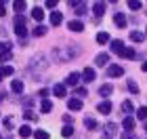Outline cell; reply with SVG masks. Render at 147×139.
I'll use <instances>...</instances> for the list:
<instances>
[{"label":"cell","mask_w":147,"mask_h":139,"mask_svg":"<svg viewBox=\"0 0 147 139\" xmlns=\"http://www.w3.org/2000/svg\"><path fill=\"white\" fill-rule=\"evenodd\" d=\"M15 34H17L19 38H23L25 34H28V28H25V17H21V15L15 17Z\"/></svg>","instance_id":"6da1fadb"},{"label":"cell","mask_w":147,"mask_h":139,"mask_svg":"<svg viewBox=\"0 0 147 139\" xmlns=\"http://www.w3.org/2000/svg\"><path fill=\"white\" fill-rule=\"evenodd\" d=\"M107 76H111V78L124 76V68H122V65H109V68H107Z\"/></svg>","instance_id":"7a4b0ae2"},{"label":"cell","mask_w":147,"mask_h":139,"mask_svg":"<svg viewBox=\"0 0 147 139\" xmlns=\"http://www.w3.org/2000/svg\"><path fill=\"white\" fill-rule=\"evenodd\" d=\"M82 78H84V82H92V80L97 78V74H95V70H92V68H84Z\"/></svg>","instance_id":"3957f363"},{"label":"cell","mask_w":147,"mask_h":139,"mask_svg":"<svg viewBox=\"0 0 147 139\" xmlns=\"http://www.w3.org/2000/svg\"><path fill=\"white\" fill-rule=\"evenodd\" d=\"M67 108H69L71 112H78V110H82V101H80L78 97H71L69 101H67Z\"/></svg>","instance_id":"277c9868"},{"label":"cell","mask_w":147,"mask_h":139,"mask_svg":"<svg viewBox=\"0 0 147 139\" xmlns=\"http://www.w3.org/2000/svg\"><path fill=\"white\" fill-rule=\"evenodd\" d=\"M126 21H128V19L124 17V13H116V15H113V23H116L118 28H126Z\"/></svg>","instance_id":"5b68a950"},{"label":"cell","mask_w":147,"mask_h":139,"mask_svg":"<svg viewBox=\"0 0 147 139\" xmlns=\"http://www.w3.org/2000/svg\"><path fill=\"white\" fill-rule=\"evenodd\" d=\"M67 28H69L71 32H82V30H84V23L78 21V19H71V21L67 23Z\"/></svg>","instance_id":"8992f818"},{"label":"cell","mask_w":147,"mask_h":139,"mask_svg":"<svg viewBox=\"0 0 147 139\" xmlns=\"http://www.w3.org/2000/svg\"><path fill=\"white\" fill-rule=\"evenodd\" d=\"M109 40H111L109 32H99V34H97V42H99V44H107Z\"/></svg>","instance_id":"52a82bcc"},{"label":"cell","mask_w":147,"mask_h":139,"mask_svg":"<svg viewBox=\"0 0 147 139\" xmlns=\"http://www.w3.org/2000/svg\"><path fill=\"white\" fill-rule=\"evenodd\" d=\"M61 21H63V15H61L59 11H53V13H51V23H53V25H59Z\"/></svg>","instance_id":"ba28073f"},{"label":"cell","mask_w":147,"mask_h":139,"mask_svg":"<svg viewBox=\"0 0 147 139\" xmlns=\"http://www.w3.org/2000/svg\"><path fill=\"white\" fill-rule=\"evenodd\" d=\"M92 13H95L97 17H101L103 13H105V4L103 2H95V4H92Z\"/></svg>","instance_id":"9c48e42d"},{"label":"cell","mask_w":147,"mask_h":139,"mask_svg":"<svg viewBox=\"0 0 147 139\" xmlns=\"http://www.w3.org/2000/svg\"><path fill=\"white\" fill-rule=\"evenodd\" d=\"M78 80H80V74H76V72H74V74H69V76H67L65 84H67V87H76V84H78Z\"/></svg>","instance_id":"30bf717a"},{"label":"cell","mask_w":147,"mask_h":139,"mask_svg":"<svg viewBox=\"0 0 147 139\" xmlns=\"http://www.w3.org/2000/svg\"><path fill=\"white\" fill-rule=\"evenodd\" d=\"M111 93H113V87H111V84H103V87L99 89V95H101V97H109Z\"/></svg>","instance_id":"8fae6325"},{"label":"cell","mask_w":147,"mask_h":139,"mask_svg":"<svg viewBox=\"0 0 147 139\" xmlns=\"http://www.w3.org/2000/svg\"><path fill=\"white\" fill-rule=\"evenodd\" d=\"M11 89H13V93H23L25 84H23L21 80H13V82H11Z\"/></svg>","instance_id":"7c38bea8"},{"label":"cell","mask_w":147,"mask_h":139,"mask_svg":"<svg viewBox=\"0 0 147 139\" xmlns=\"http://www.w3.org/2000/svg\"><path fill=\"white\" fill-rule=\"evenodd\" d=\"M111 51L122 55V51H124V42H122V40H113V42H111Z\"/></svg>","instance_id":"4fadbf2b"},{"label":"cell","mask_w":147,"mask_h":139,"mask_svg":"<svg viewBox=\"0 0 147 139\" xmlns=\"http://www.w3.org/2000/svg\"><path fill=\"white\" fill-rule=\"evenodd\" d=\"M107 59H109L107 53H99L97 59H95V63H97V65H105V63H107Z\"/></svg>","instance_id":"5bb4252c"},{"label":"cell","mask_w":147,"mask_h":139,"mask_svg":"<svg viewBox=\"0 0 147 139\" xmlns=\"http://www.w3.org/2000/svg\"><path fill=\"white\" fill-rule=\"evenodd\" d=\"M122 57H126V59H135V57H137V53H135V49H130V46H124Z\"/></svg>","instance_id":"9a60e30c"},{"label":"cell","mask_w":147,"mask_h":139,"mask_svg":"<svg viewBox=\"0 0 147 139\" xmlns=\"http://www.w3.org/2000/svg\"><path fill=\"white\" fill-rule=\"evenodd\" d=\"M97 110L101 112V114H109V112H111V103H109V101H103V103H99Z\"/></svg>","instance_id":"2e32d148"},{"label":"cell","mask_w":147,"mask_h":139,"mask_svg":"<svg viewBox=\"0 0 147 139\" xmlns=\"http://www.w3.org/2000/svg\"><path fill=\"white\" fill-rule=\"evenodd\" d=\"M130 40H132V42H143V40H145V34H143V32H132V34H130Z\"/></svg>","instance_id":"e0dca14e"},{"label":"cell","mask_w":147,"mask_h":139,"mask_svg":"<svg viewBox=\"0 0 147 139\" xmlns=\"http://www.w3.org/2000/svg\"><path fill=\"white\" fill-rule=\"evenodd\" d=\"M32 17H34L36 21H42V19H44V11L38 6V9H34V11H32Z\"/></svg>","instance_id":"ac0fdd59"},{"label":"cell","mask_w":147,"mask_h":139,"mask_svg":"<svg viewBox=\"0 0 147 139\" xmlns=\"http://www.w3.org/2000/svg\"><path fill=\"white\" fill-rule=\"evenodd\" d=\"M57 97H65V84H55V89H53Z\"/></svg>","instance_id":"d6986e66"},{"label":"cell","mask_w":147,"mask_h":139,"mask_svg":"<svg viewBox=\"0 0 147 139\" xmlns=\"http://www.w3.org/2000/svg\"><path fill=\"white\" fill-rule=\"evenodd\" d=\"M135 129V118H128L126 116L124 118V131H132Z\"/></svg>","instance_id":"ffe728a7"},{"label":"cell","mask_w":147,"mask_h":139,"mask_svg":"<svg viewBox=\"0 0 147 139\" xmlns=\"http://www.w3.org/2000/svg\"><path fill=\"white\" fill-rule=\"evenodd\" d=\"M51 110H53V103L49 101V99H44V101H42V105H40V112H44V114H49Z\"/></svg>","instance_id":"44dd1931"},{"label":"cell","mask_w":147,"mask_h":139,"mask_svg":"<svg viewBox=\"0 0 147 139\" xmlns=\"http://www.w3.org/2000/svg\"><path fill=\"white\" fill-rule=\"evenodd\" d=\"M84 124H86V129H88V131H95L99 127L97 120H92V118H84Z\"/></svg>","instance_id":"7402d4cb"},{"label":"cell","mask_w":147,"mask_h":139,"mask_svg":"<svg viewBox=\"0 0 147 139\" xmlns=\"http://www.w3.org/2000/svg\"><path fill=\"white\" fill-rule=\"evenodd\" d=\"M19 135H21V137L25 139V137H30V135H34V133H32V129L28 127V124H23V127L19 129Z\"/></svg>","instance_id":"603a6c76"},{"label":"cell","mask_w":147,"mask_h":139,"mask_svg":"<svg viewBox=\"0 0 147 139\" xmlns=\"http://www.w3.org/2000/svg\"><path fill=\"white\" fill-rule=\"evenodd\" d=\"M137 118H139V120H145V118H147V108H145V105H141V108L137 110Z\"/></svg>","instance_id":"cb8c5ba5"},{"label":"cell","mask_w":147,"mask_h":139,"mask_svg":"<svg viewBox=\"0 0 147 139\" xmlns=\"http://www.w3.org/2000/svg\"><path fill=\"white\" fill-rule=\"evenodd\" d=\"M13 6H15V11H17V13H21V11H23L28 4H25L23 0H15V2H13Z\"/></svg>","instance_id":"d4e9b609"},{"label":"cell","mask_w":147,"mask_h":139,"mask_svg":"<svg viewBox=\"0 0 147 139\" xmlns=\"http://www.w3.org/2000/svg\"><path fill=\"white\" fill-rule=\"evenodd\" d=\"M122 112H124V114L132 112V101H128V99H126V101H122Z\"/></svg>","instance_id":"484cf974"},{"label":"cell","mask_w":147,"mask_h":139,"mask_svg":"<svg viewBox=\"0 0 147 139\" xmlns=\"http://www.w3.org/2000/svg\"><path fill=\"white\" fill-rule=\"evenodd\" d=\"M13 72H15V70H13L11 65H2V68H0V74H2V76H11Z\"/></svg>","instance_id":"4316f807"},{"label":"cell","mask_w":147,"mask_h":139,"mask_svg":"<svg viewBox=\"0 0 147 139\" xmlns=\"http://www.w3.org/2000/svg\"><path fill=\"white\" fill-rule=\"evenodd\" d=\"M34 137H36V139H49V133H46V131H40V129H38V131H34Z\"/></svg>","instance_id":"83f0119b"},{"label":"cell","mask_w":147,"mask_h":139,"mask_svg":"<svg viewBox=\"0 0 147 139\" xmlns=\"http://www.w3.org/2000/svg\"><path fill=\"white\" fill-rule=\"evenodd\" d=\"M61 135H63V137H71V135H74V127H63V129H61Z\"/></svg>","instance_id":"f1b7e54d"},{"label":"cell","mask_w":147,"mask_h":139,"mask_svg":"<svg viewBox=\"0 0 147 139\" xmlns=\"http://www.w3.org/2000/svg\"><path fill=\"white\" fill-rule=\"evenodd\" d=\"M128 6L132 11H139V9H141V2H139V0H128Z\"/></svg>","instance_id":"f546056e"},{"label":"cell","mask_w":147,"mask_h":139,"mask_svg":"<svg viewBox=\"0 0 147 139\" xmlns=\"http://www.w3.org/2000/svg\"><path fill=\"white\" fill-rule=\"evenodd\" d=\"M46 34V28H44V25H38V28L34 30V36H44Z\"/></svg>","instance_id":"4dcf8cb0"},{"label":"cell","mask_w":147,"mask_h":139,"mask_svg":"<svg viewBox=\"0 0 147 139\" xmlns=\"http://www.w3.org/2000/svg\"><path fill=\"white\" fill-rule=\"evenodd\" d=\"M6 59H11V51H2L0 53V63H4Z\"/></svg>","instance_id":"1f68e13d"},{"label":"cell","mask_w":147,"mask_h":139,"mask_svg":"<svg viewBox=\"0 0 147 139\" xmlns=\"http://www.w3.org/2000/svg\"><path fill=\"white\" fill-rule=\"evenodd\" d=\"M128 91H130V93H139V87H137L132 80H128Z\"/></svg>","instance_id":"d6a6232c"},{"label":"cell","mask_w":147,"mask_h":139,"mask_svg":"<svg viewBox=\"0 0 147 139\" xmlns=\"http://www.w3.org/2000/svg\"><path fill=\"white\" fill-rule=\"evenodd\" d=\"M4 127H6V129H13V116L4 118Z\"/></svg>","instance_id":"836d02e7"},{"label":"cell","mask_w":147,"mask_h":139,"mask_svg":"<svg viewBox=\"0 0 147 139\" xmlns=\"http://www.w3.org/2000/svg\"><path fill=\"white\" fill-rule=\"evenodd\" d=\"M38 95H40V97H49V95H51V91H49V89H40V91H38Z\"/></svg>","instance_id":"e575fe53"},{"label":"cell","mask_w":147,"mask_h":139,"mask_svg":"<svg viewBox=\"0 0 147 139\" xmlns=\"http://www.w3.org/2000/svg\"><path fill=\"white\" fill-rule=\"evenodd\" d=\"M76 95H78V97H84V95H86V89H84V87L76 89Z\"/></svg>","instance_id":"d590c367"},{"label":"cell","mask_w":147,"mask_h":139,"mask_svg":"<svg viewBox=\"0 0 147 139\" xmlns=\"http://www.w3.org/2000/svg\"><path fill=\"white\" fill-rule=\"evenodd\" d=\"M25 118H28V120H36V114H34V112H25V114H23Z\"/></svg>","instance_id":"8d00e7d4"},{"label":"cell","mask_w":147,"mask_h":139,"mask_svg":"<svg viewBox=\"0 0 147 139\" xmlns=\"http://www.w3.org/2000/svg\"><path fill=\"white\" fill-rule=\"evenodd\" d=\"M113 131H116V124H113V122H109V124H107V133L111 135V133H113Z\"/></svg>","instance_id":"74e56055"},{"label":"cell","mask_w":147,"mask_h":139,"mask_svg":"<svg viewBox=\"0 0 147 139\" xmlns=\"http://www.w3.org/2000/svg\"><path fill=\"white\" fill-rule=\"evenodd\" d=\"M46 6H57V0H46Z\"/></svg>","instance_id":"f35d334b"},{"label":"cell","mask_w":147,"mask_h":139,"mask_svg":"<svg viewBox=\"0 0 147 139\" xmlns=\"http://www.w3.org/2000/svg\"><path fill=\"white\" fill-rule=\"evenodd\" d=\"M4 13H6V11H4V4L0 2V15H4Z\"/></svg>","instance_id":"ab89813d"},{"label":"cell","mask_w":147,"mask_h":139,"mask_svg":"<svg viewBox=\"0 0 147 139\" xmlns=\"http://www.w3.org/2000/svg\"><path fill=\"white\" fill-rule=\"evenodd\" d=\"M141 70H143V72H147V61H145V63L141 65Z\"/></svg>","instance_id":"60d3db41"},{"label":"cell","mask_w":147,"mask_h":139,"mask_svg":"<svg viewBox=\"0 0 147 139\" xmlns=\"http://www.w3.org/2000/svg\"><path fill=\"white\" fill-rule=\"evenodd\" d=\"M103 139H109V137H107V135H105V137H103Z\"/></svg>","instance_id":"b9f144b4"},{"label":"cell","mask_w":147,"mask_h":139,"mask_svg":"<svg viewBox=\"0 0 147 139\" xmlns=\"http://www.w3.org/2000/svg\"><path fill=\"white\" fill-rule=\"evenodd\" d=\"M0 80H2V74H0Z\"/></svg>","instance_id":"7bdbcfd3"},{"label":"cell","mask_w":147,"mask_h":139,"mask_svg":"<svg viewBox=\"0 0 147 139\" xmlns=\"http://www.w3.org/2000/svg\"><path fill=\"white\" fill-rule=\"evenodd\" d=\"M145 131H147V124H145Z\"/></svg>","instance_id":"ee69618b"}]
</instances>
